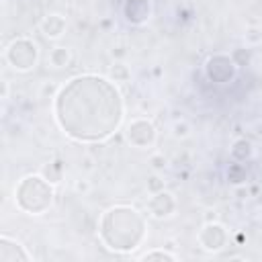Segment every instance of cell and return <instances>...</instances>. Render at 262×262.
Listing matches in <instances>:
<instances>
[{"label":"cell","instance_id":"9c48e42d","mask_svg":"<svg viewBox=\"0 0 262 262\" xmlns=\"http://www.w3.org/2000/svg\"><path fill=\"white\" fill-rule=\"evenodd\" d=\"M18 260H31V254L25 250V246L8 235L0 237V262H18Z\"/></svg>","mask_w":262,"mask_h":262},{"label":"cell","instance_id":"7a4b0ae2","mask_svg":"<svg viewBox=\"0 0 262 262\" xmlns=\"http://www.w3.org/2000/svg\"><path fill=\"white\" fill-rule=\"evenodd\" d=\"M147 233V223L143 213L131 205L108 207L98 221V235L102 244L113 252H133L137 250Z\"/></svg>","mask_w":262,"mask_h":262},{"label":"cell","instance_id":"8fae6325","mask_svg":"<svg viewBox=\"0 0 262 262\" xmlns=\"http://www.w3.org/2000/svg\"><path fill=\"white\" fill-rule=\"evenodd\" d=\"M70 61H72V51H70L68 47L57 45V47H53V49L49 51V63H51L53 68H68Z\"/></svg>","mask_w":262,"mask_h":262},{"label":"cell","instance_id":"3957f363","mask_svg":"<svg viewBox=\"0 0 262 262\" xmlns=\"http://www.w3.org/2000/svg\"><path fill=\"white\" fill-rule=\"evenodd\" d=\"M53 182L43 174H27L14 186V203L29 215H43L53 205Z\"/></svg>","mask_w":262,"mask_h":262},{"label":"cell","instance_id":"2e32d148","mask_svg":"<svg viewBox=\"0 0 262 262\" xmlns=\"http://www.w3.org/2000/svg\"><path fill=\"white\" fill-rule=\"evenodd\" d=\"M188 133H190V125H188L186 121H176V123L172 125V135H174V137L182 139V137H186Z\"/></svg>","mask_w":262,"mask_h":262},{"label":"cell","instance_id":"5bb4252c","mask_svg":"<svg viewBox=\"0 0 262 262\" xmlns=\"http://www.w3.org/2000/svg\"><path fill=\"white\" fill-rule=\"evenodd\" d=\"M43 176L47 180H51V182H59V178H61V164L59 162H51L49 166L43 168Z\"/></svg>","mask_w":262,"mask_h":262},{"label":"cell","instance_id":"ba28073f","mask_svg":"<svg viewBox=\"0 0 262 262\" xmlns=\"http://www.w3.org/2000/svg\"><path fill=\"white\" fill-rule=\"evenodd\" d=\"M235 72V63L227 57V55H215L207 61V74L211 80L215 82H227L233 78Z\"/></svg>","mask_w":262,"mask_h":262},{"label":"cell","instance_id":"277c9868","mask_svg":"<svg viewBox=\"0 0 262 262\" xmlns=\"http://www.w3.org/2000/svg\"><path fill=\"white\" fill-rule=\"evenodd\" d=\"M6 63L16 72H29L37 66L39 59V47L29 37H16L12 39L4 49Z\"/></svg>","mask_w":262,"mask_h":262},{"label":"cell","instance_id":"5b68a950","mask_svg":"<svg viewBox=\"0 0 262 262\" xmlns=\"http://www.w3.org/2000/svg\"><path fill=\"white\" fill-rule=\"evenodd\" d=\"M125 135H127V141H129L133 147H137V149H147V147H151V145L156 143V139H158L156 125H154L149 119H143V117L133 119V121L127 125Z\"/></svg>","mask_w":262,"mask_h":262},{"label":"cell","instance_id":"d6986e66","mask_svg":"<svg viewBox=\"0 0 262 262\" xmlns=\"http://www.w3.org/2000/svg\"><path fill=\"white\" fill-rule=\"evenodd\" d=\"M76 190H78V192H88V190H90V182H88L86 178H80V180L76 182Z\"/></svg>","mask_w":262,"mask_h":262},{"label":"cell","instance_id":"ffe728a7","mask_svg":"<svg viewBox=\"0 0 262 262\" xmlns=\"http://www.w3.org/2000/svg\"><path fill=\"white\" fill-rule=\"evenodd\" d=\"M2 98H4V100L8 98V82H6V80L2 82Z\"/></svg>","mask_w":262,"mask_h":262},{"label":"cell","instance_id":"6da1fadb","mask_svg":"<svg viewBox=\"0 0 262 262\" xmlns=\"http://www.w3.org/2000/svg\"><path fill=\"white\" fill-rule=\"evenodd\" d=\"M53 117L74 141H104L119 131L125 102L113 80L98 74H80L57 90Z\"/></svg>","mask_w":262,"mask_h":262},{"label":"cell","instance_id":"7c38bea8","mask_svg":"<svg viewBox=\"0 0 262 262\" xmlns=\"http://www.w3.org/2000/svg\"><path fill=\"white\" fill-rule=\"evenodd\" d=\"M250 156H252V143H250V141L239 139V141L233 143V147H231V158H233L235 162H246Z\"/></svg>","mask_w":262,"mask_h":262},{"label":"cell","instance_id":"52a82bcc","mask_svg":"<svg viewBox=\"0 0 262 262\" xmlns=\"http://www.w3.org/2000/svg\"><path fill=\"white\" fill-rule=\"evenodd\" d=\"M147 211L154 219H168L176 211V199L168 190H158L154 196L147 201Z\"/></svg>","mask_w":262,"mask_h":262},{"label":"cell","instance_id":"9a60e30c","mask_svg":"<svg viewBox=\"0 0 262 262\" xmlns=\"http://www.w3.org/2000/svg\"><path fill=\"white\" fill-rule=\"evenodd\" d=\"M141 260H176V256L168 250H151V252H145L139 256Z\"/></svg>","mask_w":262,"mask_h":262},{"label":"cell","instance_id":"4fadbf2b","mask_svg":"<svg viewBox=\"0 0 262 262\" xmlns=\"http://www.w3.org/2000/svg\"><path fill=\"white\" fill-rule=\"evenodd\" d=\"M129 76H131V72H129V68L125 63L117 61V63L111 66V80L113 82H127Z\"/></svg>","mask_w":262,"mask_h":262},{"label":"cell","instance_id":"8992f818","mask_svg":"<svg viewBox=\"0 0 262 262\" xmlns=\"http://www.w3.org/2000/svg\"><path fill=\"white\" fill-rule=\"evenodd\" d=\"M199 244L203 250L207 252H219L225 248L227 244V229L221 223L209 221L203 225V229L199 231Z\"/></svg>","mask_w":262,"mask_h":262},{"label":"cell","instance_id":"30bf717a","mask_svg":"<svg viewBox=\"0 0 262 262\" xmlns=\"http://www.w3.org/2000/svg\"><path fill=\"white\" fill-rule=\"evenodd\" d=\"M39 29H41V33L47 37V39H59L61 35H63V31H66V18L61 16V14H47L43 20H41V25H39Z\"/></svg>","mask_w":262,"mask_h":262},{"label":"cell","instance_id":"ac0fdd59","mask_svg":"<svg viewBox=\"0 0 262 262\" xmlns=\"http://www.w3.org/2000/svg\"><path fill=\"white\" fill-rule=\"evenodd\" d=\"M151 164H154V168H156V170H160V168H164V166H166V158H164V156H160V154H156V156H151Z\"/></svg>","mask_w":262,"mask_h":262},{"label":"cell","instance_id":"e0dca14e","mask_svg":"<svg viewBox=\"0 0 262 262\" xmlns=\"http://www.w3.org/2000/svg\"><path fill=\"white\" fill-rule=\"evenodd\" d=\"M147 188H149L151 192H158V190H164V184L160 182V178H158V176H151V178H149V182H147Z\"/></svg>","mask_w":262,"mask_h":262}]
</instances>
